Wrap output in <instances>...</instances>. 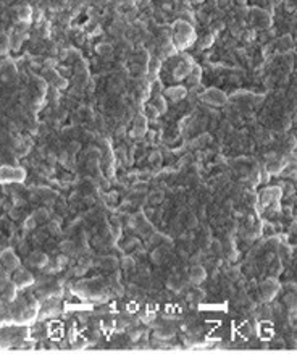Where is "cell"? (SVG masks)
Segmentation results:
<instances>
[{
  "label": "cell",
  "instance_id": "obj_1",
  "mask_svg": "<svg viewBox=\"0 0 297 354\" xmlns=\"http://www.w3.org/2000/svg\"><path fill=\"white\" fill-rule=\"evenodd\" d=\"M29 262H31L34 267H44L45 264L49 262V257H47L44 252H32Z\"/></svg>",
  "mask_w": 297,
  "mask_h": 354
},
{
  "label": "cell",
  "instance_id": "obj_8",
  "mask_svg": "<svg viewBox=\"0 0 297 354\" xmlns=\"http://www.w3.org/2000/svg\"><path fill=\"white\" fill-rule=\"evenodd\" d=\"M60 249H62L63 252H66V254H71L74 251V244L71 241H63L62 246H60Z\"/></svg>",
  "mask_w": 297,
  "mask_h": 354
},
{
  "label": "cell",
  "instance_id": "obj_7",
  "mask_svg": "<svg viewBox=\"0 0 297 354\" xmlns=\"http://www.w3.org/2000/svg\"><path fill=\"white\" fill-rule=\"evenodd\" d=\"M158 110H157V108H155V105H153V103H152V105H149L147 108H145V115H147V118H152V120H153V118H157L158 116Z\"/></svg>",
  "mask_w": 297,
  "mask_h": 354
},
{
  "label": "cell",
  "instance_id": "obj_6",
  "mask_svg": "<svg viewBox=\"0 0 297 354\" xmlns=\"http://www.w3.org/2000/svg\"><path fill=\"white\" fill-rule=\"evenodd\" d=\"M111 45L110 44H98L97 45V52L100 55H108V54H111Z\"/></svg>",
  "mask_w": 297,
  "mask_h": 354
},
{
  "label": "cell",
  "instance_id": "obj_5",
  "mask_svg": "<svg viewBox=\"0 0 297 354\" xmlns=\"http://www.w3.org/2000/svg\"><path fill=\"white\" fill-rule=\"evenodd\" d=\"M32 217L36 218V221H45L47 218H49V212H47L45 209H39Z\"/></svg>",
  "mask_w": 297,
  "mask_h": 354
},
{
  "label": "cell",
  "instance_id": "obj_4",
  "mask_svg": "<svg viewBox=\"0 0 297 354\" xmlns=\"http://www.w3.org/2000/svg\"><path fill=\"white\" fill-rule=\"evenodd\" d=\"M168 94L171 96V99H181L186 96V91H184V87H176V89H169Z\"/></svg>",
  "mask_w": 297,
  "mask_h": 354
},
{
  "label": "cell",
  "instance_id": "obj_10",
  "mask_svg": "<svg viewBox=\"0 0 297 354\" xmlns=\"http://www.w3.org/2000/svg\"><path fill=\"white\" fill-rule=\"evenodd\" d=\"M3 277H5V273H3V270L0 268V278H3Z\"/></svg>",
  "mask_w": 297,
  "mask_h": 354
},
{
  "label": "cell",
  "instance_id": "obj_11",
  "mask_svg": "<svg viewBox=\"0 0 297 354\" xmlns=\"http://www.w3.org/2000/svg\"><path fill=\"white\" fill-rule=\"evenodd\" d=\"M194 2H204V0H194Z\"/></svg>",
  "mask_w": 297,
  "mask_h": 354
},
{
  "label": "cell",
  "instance_id": "obj_2",
  "mask_svg": "<svg viewBox=\"0 0 297 354\" xmlns=\"http://www.w3.org/2000/svg\"><path fill=\"white\" fill-rule=\"evenodd\" d=\"M16 262H18L16 257L13 256L10 251L2 254V264H3V267H5V268H13V267L16 265Z\"/></svg>",
  "mask_w": 297,
  "mask_h": 354
},
{
  "label": "cell",
  "instance_id": "obj_3",
  "mask_svg": "<svg viewBox=\"0 0 297 354\" xmlns=\"http://www.w3.org/2000/svg\"><path fill=\"white\" fill-rule=\"evenodd\" d=\"M205 278V270L202 267H192V270H191V280L194 281V283H200L202 280Z\"/></svg>",
  "mask_w": 297,
  "mask_h": 354
},
{
  "label": "cell",
  "instance_id": "obj_9",
  "mask_svg": "<svg viewBox=\"0 0 297 354\" xmlns=\"http://www.w3.org/2000/svg\"><path fill=\"white\" fill-rule=\"evenodd\" d=\"M49 228H50V231H52L53 234H56V233L60 231V226H58V223H56V221H50Z\"/></svg>",
  "mask_w": 297,
  "mask_h": 354
}]
</instances>
